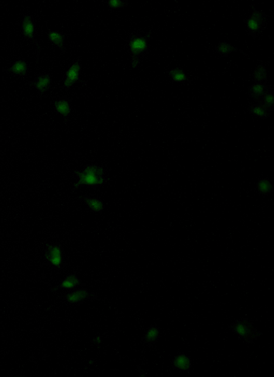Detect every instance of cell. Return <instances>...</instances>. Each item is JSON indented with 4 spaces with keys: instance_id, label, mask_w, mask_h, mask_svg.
I'll use <instances>...</instances> for the list:
<instances>
[{
    "instance_id": "cell-1",
    "label": "cell",
    "mask_w": 274,
    "mask_h": 377,
    "mask_svg": "<svg viewBox=\"0 0 274 377\" xmlns=\"http://www.w3.org/2000/svg\"><path fill=\"white\" fill-rule=\"evenodd\" d=\"M74 174L77 177V180L73 185L72 191L85 187L95 190L97 188L107 184L109 181L105 176L104 166H99L97 163L86 164L82 170H75Z\"/></svg>"
},
{
    "instance_id": "cell-2",
    "label": "cell",
    "mask_w": 274,
    "mask_h": 377,
    "mask_svg": "<svg viewBox=\"0 0 274 377\" xmlns=\"http://www.w3.org/2000/svg\"><path fill=\"white\" fill-rule=\"evenodd\" d=\"M230 330L246 343L252 344L260 337L261 333L253 325L248 318L236 320L230 324Z\"/></svg>"
},
{
    "instance_id": "cell-3",
    "label": "cell",
    "mask_w": 274,
    "mask_h": 377,
    "mask_svg": "<svg viewBox=\"0 0 274 377\" xmlns=\"http://www.w3.org/2000/svg\"><path fill=\"white\" fill-rule=\"evenodd\" d=\"M152 32H148L142 35L138 32L132 33L126 40L132 58L139 59L145 56L149 50L150 40L152 38Z\"/></svg>"
},
{
    "instance_id": "cell-4",
    "label": "cell",
    "mask_w": 274,
    "mask_h": 377,
    "mask_svg": "<svg viewBox=\"0 0 274 377\" xmlns=\"http://www.w3.org/2000/svg\"><path fill=\"white\" fill-rule=\"evenodd\" d=\"M253 8L251 15L248 19L244 20V23L247 27L248 35L255 39L267 28V18L264 11Z\"/></svg>"
},
{
    "instance_id": "cell-5",
    "label": "cell",
    "mask_w": 274,
    "mask_h": 377,
    "mask_svg": "<svg viewBox=\"0 0 274 377\" xmlns=\"http://www.w3.org/2000/svg\"><path fill=\"white\" fill-rule=\"evenodd\" d=\"M44 258L45 261L54 268L63 269L65 260L63 246L59 242L47 244L45 250Z\"/></svg>"
},
{
    "instance_id": "cell-6",
    "label": "cell",
    "mask_w": 274,
    "mask_h": 377,
    "mask_svg": "<svg viewBox=\"0 0 274 377\" xmlns=\"http://www.w3.org/2000/svg\"><path fill=\"white\" fill-rule=\"evenodd\" d=\"M52 81V77L49 73H40L29 82V85L36 89L40 97L42 98L49 91Z\"/></svg>"
},
{
    "instance_id": "cell-7",
    "label": "cell",
    "mask_w": 274,
    "mask_h": 377,
    "mask_svg": "<svg viewBox=\"0 0 274 377\" xmlns=\"http://www.w3.org/2000/svg\"><path fill=\"white\" fill-rule=\"evenodd\" d=\"M81 65L79 62H74L66 71L64 87L68 92L80 80Z\"/></svg>"
},
{
    "instance_id": "cell-8",
    "label": "cell",
    "mask_w": 274,
    "mask_h": 377,
    "mask_svg": "<svg viewBox=\"0 0 274 377\" xmlns=\"http://www.w3.org/2000/svg\"><path fill=\"white\" fill-rule=\"evenodd\" d=\"M54 108L55 111L60 115L65 121L67 122L71 114L72 108L70 100L67 95L59 97L55 100Z\"/></svg>"
},
{
    "instance_id": "cell-9",
    "label": "cell",
    "mask_w": 274,
    "mask_h": 377,
    "mask_svg": "<svg viewBox=\"0 0 274 377\" xmlns=\"http://www.w3.org/2000/svg\"><path fill=\"white\" fill-rule=\"evenodd\" d=\"M77 198L80 202L86 205L89 209L94 212V213L102 214L106 208L104 203L99 198L85 195L78 196Z\"/></svg>"
},
{
    "instance_id": "cell-10",
    "label": "cell",
    "mask_w": 274,
    "mask_h": 377,
    "mask_svg": "<svg viewBox=\"0 0 274 377\" xmlns=\"http://www.w3.org/2000/svg\"><path fill=\"white\" fill-rule=\"evenodd\" d=\"M89 296L90 293L85 288L71 290L65 294L64 299L70 304H80Z\"/></svg>"
},
{
    "instance_id": "cell-11",
    "label": "cell",
    "mask_w": 274,
    "mask_h": 377,
    "mask_svg": "<svg viewBox=\"0 0 274 377\" xmlns=\"http://www.w3.org/2000/svg\"><path fill=\"white\" fill-rule=\"evenodd\" d=\"M21 29L24 38L28 40L36 39V24L32 17L25 15L21 22Z\"/></svg>"
},
{
    "instance_id": "cell-12",
    "label": "cell",
    "mask_w": 274,
    "mask_h": 377,
    "mask_svg": "<svg viewBox=\"0 0 274 377\" xmlns=\"http://www.w3.org/2000/svg\"><path fill=\"white\" fill-rule=\"evenodd\" d=\"M83 284V281L78 277L77 274L72 273L68 274L62 280L58 287L61 289L71 290Z\"/></svg>"
},
{
    "instance_id": "cell-13",
    "label": "cell",
    "mask_w": 274,
    "mask_h": 377,
    "mask_svg": "<svg viewBox=\"0 0 274 377\" xmlns=\"http://www.w3.org/2000/svg\"><path fill=\"white\" fill-rule=\"evenodd\" d=\"M7 71L18 76L26 77L29 72V66L25 59H19L13 62Z\"/></svg>"
},
{
    "instance_id": "cell-14",
    "label": "cell",
    "mask_w": 274,
    "mask_h": 377,
    "mask_svg": "<svg viewBox=\"0 0 274 377\" xmlns=\"http://www.w3.org/2000/svg\"><path fill=\"white\" fill-rule=\"evenodd\" d=\"M269 85L263 82H254L249 88V95L255 101L261 98L271 89Z\"/></svg>"
},
{
    "instance_id": "cell-15",
    "label": "cell",
    "mask_w": 274,
    "mask_h": 377,
    "mask_svg": "<svg viewBox=\"0 0 274 377\" xmlns=\"http://www.w3.org/2000/svg\"><path fill=\"white\" fill-rule=\"evenodd\" d=\"M173 367L181 372H188L192 367V361L184 353L178 354L172 362Z\"/></svg>"
},
{
    "instance_id": "cell-16",
    "label": "cell",
    "mask_w": 274,
    "mask_h": 377,
    "mask_svg": "<svg viewBox=\"0 0 274 377\" xmlns=\"http://www.w3.org/2000/svg\"><path fill=\"white\" fill-rule=\"evenodd\" d=\"M47 37L50 42L56 45L63 52L65 50L66 35L58 30L50 29L47 32Z\"/></svg>"
},
{
    "instance_id": "cell-17",
    "label": "cell",
    "mask_w": 274,
    "mask_h": 377,
    "mask_svg": "<svg viewBox=\"0 0 274 377\" xmlns=\"http://www.w3.org/2000/svg\"><path fill=\"white\" fill-rule=\"evenodd\" d=\"M167 73L170 79L177 83H185L189 80L188 75L181 67L172 68L171 70L167 71Z\"/></svg>"
},
{
    "instance_id": "cell-18",
    "label": "cell",
    "mask_w": 274,
    "mask_h": 377,
    "mask_svg": "<svg viewBox=\"0 0 274 377\" xmlns=\"http://www.w3.org/2000/svg\"><path fill=\"white\" fill-rule=\"evenodd\" d=\"M248 110L253 115L263 119L269 118L273 112L269 108L258 103L251 105Z\"/></svg>"
},
{
    "instance_id": "cell-19",
    "label": "cell",
    "mask_w": 274,
    "mask_h": 377,
    "mask_svg": "<svg viewBox=\"0 0 274 377\" xmlns=\"http://www.w3.org/2000/svg\"><path fill=\"white\" fill-rule=\"evenodd\" d=\"M161 337L160 329L154 326H149L145 335V342L150 345H153Z\"/></svg>"
},
{
    "instance_id": "cell-20",
    "label": "cell",
    "mask_w": 274,
    "mask_h": 377,
    "mask_svg": "<svg viewBox=\"0 0 274 377\" xmlns=\"http://www.w3.org/2000/svg\"><path fill=\"white\" fill-rule=\"evenodd\" d=\"M215 51L216 52L220 54L222 57H228L230 53L237 51H241L242 53L247 56V54L243 52V51L238 50L237 48L225 42L218 43V45L215 48Z\"/></svg>"
},
{
    "instance_id": "cell-21",
    "label": "cell",
    "mask_w": 274,
    "mask_h": 377,
    "mask_svg": "<svg viewBox=\"0 0 274 377\" xmlns=\"http://www.w3.org/2000/svg\"><path fill=\"white\" fill-rule=\"evenodd\" d=\"M259 193L263 195H269L274 191V185L268 178H263L257 183Z\"/></svg>"
},
{
    "instance_id": "cell-22",
    "label": "cell",
    "mask_w": 274,
    "mask_h": 377,
    "mask_svg": "<svg viewBox=\"0 0 274 377\" xmlns=\"http://www.w3.org/2000/svg\"><path fill=\"white\" fill-rule=\"evenodd\" d=\"M256 103L261 104L270 110L273 111L274 109V93L272 88L270 89L261 98L256 101Z\"/></svg>"
},
{
    "instance_id": "cell-23",
    "label": "cell",
    "mask_w": 274,
    "mask_h": 377,
    "mask_svg": "<svg viewBox=\"0 0 274 377\" xmlns=\"http://www.w3.org/2000/svg\"><path fill=\"white\" fill-rule=\"evenodd\" d=\"M254 82H267V73L266 67L263 65H259L255 68L252 75Z\"/></svg>"
},
{
    "instance_id": "cell-24",
    "label": "cell",
    "mask_w": 274,
    "mask_h": 377,
    "mask_svg": "<svg viewBox=\"0 0 274 377\" xmlns=\"http://www.w3.org/2000/svg\"><path fill=\"white\" fill-rule=\"evenodd\" d=\"M109 9L112 10L123 9L129 5L126 0H111L107 2Z\"/></svg>"
}]
</instances>
